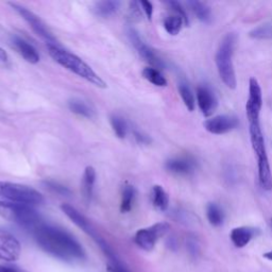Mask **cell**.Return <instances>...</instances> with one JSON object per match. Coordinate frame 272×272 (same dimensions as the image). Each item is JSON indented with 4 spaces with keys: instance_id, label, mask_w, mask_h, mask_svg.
Masks as SVG:
<instances>
[{
    "instance_id": "8fae6325",
    "label": "cell",
    "mask_w": 272,
    "mask_h": 272,
    "mask_svg": "<svg viewBox=\"0 0 272 272\" xmlns=\"http://www.w3.org/2000/svg\"><path fill=\"white\" fill-rule=\"evenodd\" d=\"M240 120L233 115H218L208 119L203 123L206 130L215 135H221L236 129Z\"/></svg>"
},
{
    "instance_id": "cb8c5ba5",
    "label": "cell",
    "mask_w": 272,
    "mask_h": 272,
    "mask_svg": "<svg viewBox=\"0 0 272 272\" xmlns=\"http://www.w3.org/2000/svg\"><path fill=\"white\" fill-rule=\"evenodd\" d=\"M136 191L135 188L131 185L124 186L121 195V203H120V211L121 213H129L134 204Z\"/></svg>"
},
{
    "instance_id": "f1b7e54d",
    "label": "cell",
    "mask_w": 272,
    "mask_h": 272,
    "mask_svg": "<svg viewBox=\"0 0 272 272\" xmlns=\"http://www.w3.org/2000/svg\"><path fill=\"white\" fill-rule=\"evenodd\" d=\"M111 126L113 128V131L116 134L117 138L124 139L128 132V124L122 117L118 115H112L111 116Z\"/></svg>"
},
{
    "instance_id": "7a4b0ae2",
    "label": "cell",
    "mask_w": 272,
    "mask_h": 272,
    "mask_svg": "<svg viewBox=\"0 0 272 272\" xmlns=\"http://www.w3.org/2000/svg\"><path fill=\"white\" fill-rule=\"evenodd\" d=\"M47 49L51 58L66 70L85 79L86 81L97 87L106 88L107 84L78 55L63 49L59 45H47Z\"/></svg>"
},
{
    "instance_id": "d590c367",
    "label": "cell",
    "mask_w": 272,
    "mask_h": 272,
    "mask_svg": "<svg viewBox=\"0 0 272 272\" xmlns=\"http://www.w3.org/2000/svg\"><path fill=\"white\" fill-rule=\"evenodd\" d=\"M110 271L111 272H128L126 269H124L121 265V263H117V264H112L110 266Z\"/></svg>"
},
{
    "instance_id": "52a82bcc",
    "label": "cell",
    "mask_w": 272,
    "mask_h": 272,
    "mask_svg": "<svg viewBox=\"0 0 272 272\" xmlns=\"http://www.w3.org/2000/svg\"><path fill=\"white\" fill-rule=\"evenodd\" d=\"M170 225L167 222H158L150 228L141 229L135 234L134 242L145 251H151L155 247L156 242L168 233Z\"/></svg>"
},
{
    "instance_id": "44dd1931",
    "label": "cell",
    "mask_w": 272,
    "mask_h": 272,
    "mask_svg": "<svg viewBox=\"0 0 272 272\" xmlns=\"http://www.w3.org/2000/svg\"><path fill=\"white\" fill-rule=\"evenodd\" d=\"M152 203L158 211H166L169 206V197L161 185H155L152 188Z\"/></svg>"
},
{
    "instance_id": "603a6c76",
    "label": "cell",
    "mask_w": 272,
    "mask_h": 272,
    "mask_svg": "<svg viewBox=\"0 0 272 272\" xmlns=\"http://www.w3.org/2000/svg\"><path fill=\"white\" fill-rule=\"evenodd\" d=\"M207 216L210 223L214 226H219L223 223L224 214L217 203H209L207 207Z\"/></svg>"
},
{
    "instance_id": "277c9868",
    "label": "cell",
    "mask_w": 272,
    "mask_h": 272,
    "mask_svg": "<svg viewBox=\"0 0 272 272\" xmlns=\"http://www.w3.org/2000/svg\"><path fill=\"white\" fill-rule=\"evenodd\" d=\"M236 41L237 37L234 33L226 34L221 40L216 55H215V62H216L219 77L222 82L231 89L236 87V76L233 65Z\"/></svg>"
},
{
    "instance_id": "d6986e66",
    "label": "cell",
    "mask_w": 272,
    "mask_h": 272,
    "mask_svg": "<svg viewBox=\"0 0 272 272\" xmlns=\"http://www.w3.org/2000/svg\"><path fill=\"white\" fill-rule=\"evenodd\" d=\"M120 7V3L117 0H105L98 2L94 5V13L100 17H110L114 15Z\"/></svg>"
},
{
    "instance_id": "6da1fadb",
    "label": "cell",
    "mask_w": 272,
    "mask_h": 272,
    "mask_svg": "<svg viewBox=\"0 0 272 272\" xmlns=\"http://www.w3.org/2000/svg\"><path fill=\"white\" fill-rule=\"evenodd\" d=\"M38 245L45 252L67 263H80L86 258L83 247L67 231L42 223L33 231Z\"/></svg>"
},
{
    "instance_id": "30bf717a",
    "label": "cell",
    "mask_w": 272,
    "mask_h": 272,
    "mask_svg": "<svg viewBox=\"0 0 272 272\" xmlns=\"http://www.w3.org/2000/svg\"><path fill=\"white\" fill-rule=\"evenodd\" d=\"M263 107V94L258 81L251 78L249 82V98L246 105V114L249 122L259 121L260 111Z\"/></svg>"
},
{
    "instance_id": "4316f807",
    "label": "cell",
    "mask_w": 272,
    "mask_h": 272,
    "mask_svg": "<svg viewBox=\"0 0 272 272\" xmlns=\"http://www.w3.org/2000/svg\"><path fill=\"white\" fill-rule=\"evenodd\" d=\"M179 93L181 95V98H182L183 102L185 107L191 112L195 110V97H194V94H192V90L190 89L189 85L184 82V81H181L179 83Z\"/></svg>"
},
{
    "instance_id": "ffe728a7",
    "label": "cell",
    "mask_w": 272,
    "mask_h": 272,
    "mask_svg": "<svg viewBox=\"0 0 272 272\" xmlns=\"http://www.w3.org/2000/svg\"><path fill=\"white\" fill-rule=\"evenodd\" d=\"M187 5L190 7L191 11L198 17V19L204 22V24H210V22L212 21V18H213L212 11L207 4L195 0V2L187 3Z\"/></svg>"
},
{
    "instance_id": "f35d334b",
    "label": "cell",
    "mask_w": 272,
    "mask_h": 272,
    "mask_svg": "<svg viewBox=\"0 0 272 272\" xmlns=\"http://www.w3.org/2000/svg\"><path fill=\"white\" fill-rule=\"evenodd\" d=\"M270 225H271V229H272V218H271V220H270Z\"/></svg>"
},
{
    "instance_id": "2e32d148",
    "label": "cell",
    "mask_w": 272,
    "mask_h": 272,
    "mask_svg": "<svg viewBox=\"0 0 272 272\" xmlns=\"http://www.w3.org/2000/svg\"><path fill=\"white\" fill-rule=\"evenodd\" d=\"M12 44L14 48L18 51V53L24 58L27 62L31 64H37L40 62V54L31 44H29L24 39L19 37L12 38Z\"/></svg>"
},
{
    "instance_id": "83f0119b",
    "label": "cell",
    "mask_w": 272,
    "mask_h": 272,
    "mask_svg": "<svg viewBox=\"0 0 272 272\" xmlns=\"http://www.w3.org/2000/svg\"><path fill=\"white\" fill-rule=\"evenodd\" d=\"M249 37L254 40H269L272 39V20L254 28L249 33Z\"/></svg>"
},
{
    "instance_id": "4fadbf2b",
    "label": "cell",
    "mask_w": 272,
    "mask_h": 272,
    "mask_svg": "<svg viewBox=\"0 0 272 272\" xmlns=\"http://www.w3.org/2000/svg\"><path fill=\"white\" fill-rule=\"evenodd\" d=\"M61 210L66 216L78 226V228H80L87 235L92 236L97 244H99L102 241V238L97 234L96 230L93 228V225L90 224V222L78 210L70 206V204H62Z\"/></svg>"
},
{
    "instance_id": "d6a6232c",
    "label": "cell",
    "mask_w": 272,
    "mask_h": 272,
    "mask_svg": "<svg viewBox=\"0 0 272 272\" xmlns=\"http://www.w3.org/2000/svg\"><path fill=\"white\" fill-rule=\"evenodd\" d=\"M140 4L142 6L143 10L145 11L147 17H148L151 20L152 14H153V6H152V4L150 2H146V0H142Z\"/></svg>"
},
{
    "instance_id": "7402d4cb",
    "label": "cell",
    "mask_w": 272,
    "mask_h": 272,
    "mask_svg": "<svg viewBox=\"0 0 272 272\" xmlns=\"http://www.w3.org/2000/svg\"><path fill=\"white\" fill-rule=\"evenodd\" d=\"M68 108H70V110L75 113V114L86 118H90L94 115V111L92 110V108L80 99L70 100V102H68Z\"/></svg>"
},
{
    "instance_id": "ba28073f",
    "label": "cell",
    "mask_w": 272,
    "mask_h": 272,
    "mask_svg": "<svg viewBox=\"0 0 272 272\" xmlns=\"http://www.w3.org/2000/svg\"><path fill=\"white\" fill-rule=\"evenodd\" d=\"M10 5L22 18L28 22L30 27L32 28V30L36 32L40 38H42L45 42L47 43V45H59L55 38L52 36V33L47 28V26L44 24L42 19L38 15H36L33 12H31L30 10H28L27 8L22 6H18L16 4H10Z\"/></svg>"
},
{
    "instance_id": "e0dca14e",
    "label": "cell",
    "mask_w": 272,
    "mask_h": 272,
    "mask_svg": "<svg viewBox=\"0 0 272 272\" xmlns=\"http://www.w3.org/2000/svg\"><path fill=\"white\" fill-rule=\"evenodd\" d=\"M256 229L251 226H238L232 230L230 237L231 241L237 248H244L252 241V238L256 235Z\"/></svg>"
},
{
    "instance_id": "ac0fdd59",
    "label": "cell",
    "mask_w": 272,
    "mask_h": 272,
    "mask_svg": "<svg viewBox=\"0 0 272 272\" xmlns=\"http://www.w3.org/2000/svg\"><path fill=\"white\" fill-rule=\"evenodd\" d=\"M96 181V170L92 166H87L84 170V174L82 177L81 182V194L83 200L86 203H89L93 198L94 192V185Z\"/></svg>"
},
{
    "instance_id": "5b68a950",
    "label": "cell",
    "mask_w": 272,
    "mask_h": 272,
    "mask_svg": "<svg viewBox=\"0 0 272 272\" xmlns=\"http://www.w3.org/2000/svg\"><path fill=\"white\" fill-rule=\"evenodd\" d=\"M0 215L25 229L36 230L42 224L40 214L33 207L0 200Z\"/></svg>"
},
{
    "instance_id": "1f68e13d",
    "label": "cell",
    "mask_w": 272,
    "mask_h": 272,
    "mask_svg": "<svg viewBox=\"0 0 272 272\" xmlns=\"http://www.w3.org/2000/svg\"><path fill=\"white\" fill-rule=\"evenodd\" d=\"M166 5H167L170 9H172L177 15H179V16H181V17L183 18V20H184V22H185V25H186V26L188 25V17H187V14H186V12H185V10L183 9L182 5H181V4L178 3V2H167Z\"/></svg>"
},
{
    "instance_id": "8d00e7d4",
    "label": "cell",
    "mask_w": 272,
    "mask_h": 272,
    "mask_svg": "<svg viewBox=\"0 0 272 272\" xmlns=\"http://www.w3.org/2000/svg\"><path fill=\"white\" fill-rule=\"evenodd\" d=\"M0 272H24L16 267H10V266H4L0 265Z\"/></svg>"
},
{
    "instance_id": "e575fe53",
    "label": "cell",
    "mask_w": 272,
    "mask_h": 272,
    "mask_svg": "<svg viewBox=\"0 0 272 272\" xmlns=\"http://www.w3.org/2000/svg\"><path fill=\"white\" fill-rule=\"evenodd\" d=\"M0 65L3 67H9L10 66V59L7 51L3 48H0Z\"/></svg>"
},
{
    "instance_id": "3957f363",
    "label": "cell",
    "mask_w": 272,
    "mask_h": 272,
    "mask_svg": "<svg viewBox=\"0 0 272 272\" xmlns=\"http://www.w3.org/2000/svg\"><path fill=\"white\" fill-rule=\"evenodd\" d=\"M249 132H250V141L253 151L257 156L259 184L265 190L269 191L272 189V175L260 122H249Z\"/></svg>"
},
{
    "instance_id": "d4e9b609",
    "label": "cell",
    "mask_w": 272,
    "mask_h": 272,
    "mask_svg": "<svg viewBox=\"0 0 272 272\" xmlns=\"http://www.w3.org/2000/svg\"><path fill=\"white\" fill-rule=\"evenodd\" d=\"M143 77L147 81H149L156 86L164 87L167 85V80L164 78V76L160 73V71L155 70V68L146 67L143 71Z\"/></svg>"
},
{
    "instance_id": "836d02e7",
    "label": "cell",
    "mask_w": 272,
    "mask_h": 272,
    "mask_svg": "<svg viewBox=\"0 0 272 272\" xmlns=\"http://www.w3.org/2000/svg\"><path fill=\"white\" fill-rule=\"evenodd\" d=\"M134 138L136 139V141H138L140 144H144V145H148L151 142L148 135H146L143 132L138 131V130L134 131Z\"/></svg>"
},
{
    "instance_id": "4dcf8cb0",
    "label": "cell",
    "mask_w": 272,
    "mask_h": 272,
    "mask_svg": "<svg viewBox=\"0 0 272 272\" xmlns=\"http://www.w3.org/2000/svg\"><path fill=\"white\" fill-rule=\"evenodd\" d=\"M45 185H46L50 190H52L53 192H56V194H59V195H62V196H70L71 195L70 189L63 186V185H61L60 183L53 182V181H46V182H45Z\"/></svg>"
},
{
    "instance_id": "484cf974",
    "label": "cell",
    "mask_w": 272,
    "mask_h": 272,
    "mask_svg": "<svg viewBox=\"0 0 272 272\" xmlns=\"http://www.w3.org/2000/svg\"><path fill=\"white\" fill-rule=\"evenodd\" d=\"M183 24H185L183 18L175 14L165 18L164 28L170 36H177V34H179V32L181 31V29H182Z\"/></svg>"
},
{
    "instance_id": "74e56055",
    "label": "cell",
    "mask_w": 272,
    "mask_h": 272,
    "mask_svg": "<svg viewBox=\"0 0 272 272\" xmlns=\"http://www.w3.org/2000/svg\"><path fill=\"white\" fill-rule=\"evenodd\" d=\"M264 257L267 258V259H269V260H272V250L266 252V253L264 254Z\"/></svg>"
},
{
    "instance_id": "7c38bea8",
    "label": "cell",
    "mask_w": 272,
    "mask_h": 272,
    "mask_svg": "<svg viewBox=\"0 0 272 272\" xmlns=\"http://www.w3.org/2000/svg\"><path fill=\"white\" fill-rule=\"evenodd\" d=\"M21 252L19 242L10 233L0 231V260L14 262Z\"/></svg>"
},
{
    "instance_id": "9c48e42d",
    "label": "cell",
    "mask_w": 272,
    "mask_h": 272,
    "mask_svg": "<svg viewBox=\"0 0 272 272\" xmlns=\"http://www.w3.org/2000/svg\"><path fill=\"white\" fill-rule=\"evenodd\" d=\"M128 37L131 43L133 44V46L136 48L140 55L147 63H149L152 66V68H155L157 71L164 70L165 68L164 61L156 54V52L150 46L146 44V42L142 39L138 31L134 30L133 28H130L128 30Z\"/></svg>"
},
{
    "instance_id": "9a60e30c",
    "label": "cell",
    "mask_w": 272,
    "mask_h": 272,
    "mask_svg": "<svg viewBox=\"0 0 272 272\" xmlns=\"http://www.w3.org/2000/svg\"><path fill=\"white\" fill-rule=\"evenodd\" d=\"M165 167L168 172L176 175H189L195 172L196 164L189 157H175L168 160Z\"/></svg>"
},
{
    "instance_id": "5bb4252c",
    "label": "cell",
    "mask_w": 272,
    "mask_h": 272,
    "mask_svg": "<svg viewBox=\"0 0 272 272\" xmlns=\"http://www.w3.org/2000/svg\"><path fill=\"white\" fill-rule=\"evenodd\" d=\"M197 101L204 116H211L218 107L216 95L206 85H201L197 88Z\"/></svg>"
},
{
    "instance_id": "f546056e",
    "label": "cell",
    "mask_w": 272,
    "mask_h": 272,
    "mask_svg": "<svg viewBox=\"0 0 272 272\" xmlns=\"http://www.w3.org/2000/svg\"><path fill=\"white\" fill-rule=\"evenodd\" d=\"M140 3L136 2H131L129 4V19L132 22H138L142 20V12H141V8H140Z\"/></svg>"
},
{
    "instance_id": "8992f818",
    "label": "cell",
    "mask_w": 272,
    "mask_h": 272,
    "mask_svg": "<svg viewBox=\"0 0 272 272\" xmlns=\"http://www.w3.org/2000/svg\"><path fill=\"white\" fill-rule=\"evenodd\" d=\"M0 199L30 207L42 206L45 202L44 196L39 190L12 182H0Z\"/></svg>"
}]
</instances>
